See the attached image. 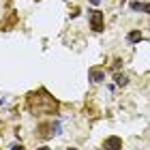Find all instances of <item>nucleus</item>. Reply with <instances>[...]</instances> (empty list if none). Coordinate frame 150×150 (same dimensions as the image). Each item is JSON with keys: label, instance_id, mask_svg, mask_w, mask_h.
I'll use <instances>...</instances> for the list:
<instances>
[{"label": "nucleus", "instance_id": "nucleus-1", "mask_svg": "<svg viewBox=\"0 0 150 150\" xmlns=\"http://www.w3.org/2000/svg\"><path fill=\"white\" fill-rule=\"evenodd\" d=\"M90 28L94 32L103 30V13H101V11H92L90 13Z\"/></svg>", "mask_w": 150, "mask_h": 150}, {"label": "nucleus", "instance_id": "nucleus-2", "mask_svg": "<svg viewBox=\"0 0 150 150\" xmlns=\"http://www.w3.org/2000/svg\"><path fill=\"white\" fill-rule=\"evenodd\" d=\"M120 148H122V139L118 135H112L103 142V150H120Z\"/></svg>", "mask_w": 150, "mask_h": 150}, {"label": "nucleus", "instance_id": "nucleus-3", "mask_svg": "<svg viewBox=\"0 0 150 150\" xmlns=\"http://www.w3.org/2000/svg\"><path fill=\"white\" fill-rule=\"evenodd\" d=\"M88 77H90L94 84H101V81L105 79V73L99 71V69H90V71H88Z\"/></svg>", "mask_w": 150, "mask_h": 150}, {"label": "nucleus", "instance_id": "nucleus-4", "mask_svg": "<svg viewBox=\"0 0 150 150\" xmlns=\"http://www.w3.org/2000/svg\"><path fill=\"white\" fill-rule=\"evenodd\" d=\"M127 39H129V43H139L144 37H142L139 30H133V32H129V35H127Z\"/></svg>", "mask_w": 150, "mask_h": 150}, {"label": "nucleus", "instance_id": "nucleus-5", "mask_svg": "<svg viewBox=\"0 0 150 150\" xmlns=\"http://www.w3.org/2000/svg\"><path fill=\"white\" fill-rule=\"evenodd\" d=\"M114 79H116V84H118V86H127L129 84V77H127V75H122V73H116Z\"/></svg>", "mask_w": 150, "mask_h": 150}, {"label": "nucleus", "instance_id": "nucleus-6", "mask_svg": "<svg viewBox=\"0 0 150 150\" xmlns=\"http://www.w3.org/2000/svg\"><path fill=\"white\" fill-rule=\"evenodd\" d=\"M131 9H133V11H144L146 4H144V2H131Z\"/></svg>", "mask_w": 150, "mask_h": 150}, {"label": "nucleus", "instance_id": "nucleus-7", "mask_svg": "<svg viewBox=\"0 0 150 150\" xmlns=\"http://www.w3.org/2000/svg\"><path fill=\"white\" fill-rule=\"evenodd\" d=\"M11 150H24V146H22V144H13Z\"/></svg>", "mask_w": 150, "mask_h": 150}, {"label": "nucleus", "instance_id": "nucleus-8", "mask_svg": "<svg viewBox=\"0 0 150 150\" xmlns=\"http://www.w3.org/2000/svg\"><path fill=\"white\" fill-rule=\"evenodd\" d=\"M144 11H146V13H148V15H150V2L146 4V9H144Z\"/></svg>", "mask_w": 150, "mask_h": 150}, {"label": "nucleus", "instance_id": "nucleus-9", "mask_svg": "<svg viewBox=\"0 0 150 150\" xmlns=\"http://www.w3.org/2000/svg\"><path fill=\"white\" fill-rule=\"evenodd\" d=\"M37 150H50V148H47V146H41V148H37Z\"/></svg>", "mask_w": 150, "mask_h": 150}, {"label": "nucleus", "instance_id": "nucleus-10", "mask_svg": "<svg viewBox=\"0 0 150 150\" xmlns=\"http://www.w3.org/2000/svg\"><path fill=\"white\" fill-rule=\"evenodd\" d=\"M90 2H92V4H99V2H101V0H90Z\"/></svg>", "mask_w": 150, "mask_h": 150}, {"label": "nucleus", "instance_id": "nucleus-11", "mask_svg": "<svg viewBox=\"0 0 150 150\" xmlns=\"http://www.w3.org/2000/svg\"><path fill=\"white\" fill-rule=\"evenodd\" d=\"M67 150H77V148H67Z\"/></svg>", "mask_w": 150, "mask_h": 150}]
</instances>
